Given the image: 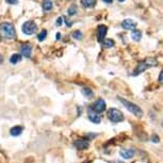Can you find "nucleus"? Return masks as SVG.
<instances>
[{"label": "nucleus", "instance_id": "nucleus-19", "mask_svg": "<svg viewBox=\"0 0 163 163\" xmlns=\"http://www.w3.org/2000/svg\"><path fill=\"white\" fill-rule=\"evenodd\" d=\"M77 10H78V8H77V5H72L70 8H68V10H67V14L70 16H74V15H76L77 14Z\"/></svg>", "mask_w": 163, "mask_h": 163}, {"label": "nucleus", "instance_id": "nucleus-13", "mask_svg": "<svg viewBox=\"0 0 163 163\" xmlns=\"http://www.w3.org/2000/svg\"><path fill=\"white\" fill-rule=\"evenodd\" d=\"M75 146L78 149H87L89 147V142L85 140H77V141H75Z\"/></svg>", "mask_w": 163, "mask_h": 163}, {"label": "nucleus", "instance_id": "nucleus-2", "mask_svg": "<svg viewBox=\"0 0 163 163\" xmlns=\"http://www.w3.org/2000/svg\"><path fill=\"white\" fill-rule=\"evenodd\" d=\"M118 99H120V101L124 104L125 108H127V110H128V111H130L132 114H134L135 116H138V117H141V116H143V110H142V109L140 108L138 104H133V102L128 101V100L125 99V98H123V97H118Z\"/></svg>", "mask_w": 163, "mask_h": 163}, {"label": "nucleus", "instance_id": "nucleus-17", "mask_svg": "<svg viewBox=\"0 0 163 163\" xmlns=\"http://www.w3.org/2000/svg\"><path fill=\"white\" fill-rule=\"evenodd\" d=\"M131 37H132L135 42H139L142 37V32L140 30H133L132 32H131Z\"/></svg>", "mask_w": 163, "mask_h": 163}, {"label": "nucleus", "instance_id": "nucleus-6", "mask_svg": "<svg viewBox=\"0 0 163 163\" xmlns=\"http://www.w3.org/2000/svg\"><path fill=\"white\" fill-rule=\"evenodd\" d=\"M108 32V28L104 25H99L97 27V39L99 43H102Z\"/></svg>", "mask_w": 163, "mask_h": 163}, {"label": "nucleus", "instance_id": "nucleus-4", "mask_svg": "<svg viewBox=\"0 0 163 163\" xmlns=\"http://www.w3.org/2000/svg\"><path fill=\"white\" fill-rule=\"evenodd\" d=\"M108 117L112 123H121L124 121V114L118 109L112 108L108 111Z\"/></svg>", "mask_w": 163, "mask_h": 163}, {"label": "nucleus", "instance_id": "nucleus-14", "mask_svg": "<svg viewBox=\"0 0 163 163\" xmlns=\"http://www.w3.org/2000/svg\"><path fill=\"white\" fill-rule=\"evenodd\" d=\"M81 5L85 9H89V8H94L97 3V0H80Z\"/></svg>", "mask_w": 163, "mask_h": 163}, {"label": "nucleus", "instance_id": "nucleus-8", "mask_svg": "<svg viewBox=\"0 0 163 163\" xmlns=\"http://www.w3.org/2000/svg\"><path fill=\"white\" fill-rule=\"evenodd\" d=\"M104 109H106V101L104 99H98L93 106V110L95 112H97V113L104 112Z\"/></svg>", "mask_w": 163, "mask_h": 163}, {"label": "nucleus", "instance_id": "nucleus-20", "mask_svg": "<svg viewBox=\"0 0 163 163\" xmlns=\"http://www.w3.org/2000/svg\"><path fill=\"white\" fill-rule=\"evenodd\" d=\"M46 36H47V30H42L37 35V39H39V42H43L46 39Z\"/></svg>", "mask_w": 163, "mask_h": 163}, {"label": "nucleus", "instance_id": "nucleus-29", "mask_svg": "<svg viewBox=\"0 0 163 163\" xmlns=\"http://www.w3.org/2000/svg\"><path fill=\"white\" fill-rule=\"evenodd\" d=\"M3 62V58H2V56H1V54H0V64L2 63Z\"/></svg>", "mask_w": 163, "mask_h": 163}, {"label": "nucleus", "instance_id": "nucleus-18", "mask_svg": "<svg viewBox=\"0 0 163 163\" xmlns=\"http://www.w3.org/2000/svg\"><path fill=\"white\" fill-rule=\"evenodd\" d=\"M102 46H104V48H111L114 46V42L110 39H104V42H102Z\"/></svg>", "mask_w": 163, "mask_h": 163}, {"label": "nucleus", "instance_id": "nucleus-16", "mask_svg": "<svg viewBox=\"0 0 163 163\" xmlns=\"http://www.w3.org/2000/svg\"><path fill=\"white\" fill-rule=\"evenodd\" d=\"M22 61V56L18 53H15V54H12L11 58H10V62L12 64H17L18 62Z\"/></svg>", "mask_w": 163, "mask_h": 163}, {"label": "nucleus", "instance_id": "nucleus-21", "mask_svg": "<svg viewBox=\"0 0 163 163\" xmlns=\"http://www.w3.org/2000/svg\"><path fill=\"white\" fill-rule=\"evenodd\" d=\"M82 94L85 97H92V96H93V92H92V90L89 89V87H84V89L82 90Z\"/></svg>", "mask_w": 163, "mask_h": 163}, {"label": "nucleus", "instance_id": "nucleus-9", "mask_svg": "<svg viewBox=\"0 0 163 163\" xmlns=\"http://www.w3.org/2000/svg\"><path fill=\"white\" fill-rule=\"evenodd\" d=\"M122 27L126 30H133V29L137 27V22L134 20L130 19V18H127V19H124L122 22Z\"/></svg>", "mask_w": 163, "mask_h": 163}, {"label": "nucleus", "instance_id": "nucleus-3", "mask_svg": "<svg viewBox=\"0 0 163 163\" xmlns=\"http://www.w3.org/2000/svg\"><path fill=\"white\" fill-rule=\"evenodd\" d=\"M157 64V61L154 59H148V60H145V61L143 62H140L139 64H138L137 68H135L134 70H133V76H138V75H140L141 73H143L144 70H146L147 68L151 67V66H155Z\"/></svg>", "mask_w": 163, "mask_h": 163}, {"label": "nucleus", "instance_id": "nucleus-5", "mask_svg": "<svg viewBox=\"0 0 163 163\" xmlns=\"http://www.w3.org/2000/svg\"><path fill=\"white\" fill-rule=\"evenodd\" d=\"M22 33L26 35H33L34 33H36L37 31V25L35 24L34 22L30 20V22H24L22 27Z\"/></svg>", "mask_w": 163, "mask_h": 163}, {"label": "nucleus", "instance_id": "nucleus-7", "mask_svg": "<svg viewBox=\"0 0 163 163\" xmlns=\"http://www.w3.org/2000/svg\"><path fill=\"white\" fill-rule=\"evenodd\" d=\"M87 116H89V120L91 121L92 123H94V124H99L100 121H101L99 114L94 111L93 109H90L89 111H87Z\"/></svg>", "mask_w": 163, "mask_h": 163}, {"label": "nucleus", "instance_id": "nucleus-27", "mask_svg": "<svg viewBox=\"0 0 163 163\" xmlns=\"http://www.w3.org/2000/svg\"><path fill=\"white\" fill-rule=\"evenodd\" d=\"M162 74H163V72H161L160 75H159V82L160 83H162Z\"/></svg>", "mask_w": 163, "mask_h": 163}, {"label": "nucleus", "instance_id": "nucleus-24", "mask_svg": "<svg viewBox=\"0 0 163 163\" xmlns=\"http://www.w3.org/2000/svg\"><path fill=\"white\" fill-rule=\"evenodd\" d=\"M63 20H65V22H66V26H67V27H72L73 26V22H70V20H68L66 17H63Z\"/></svg>", "mask_w": 163, "mask_h": 163}, {"label": "nucleus", "instance_id": "nucleus-23", "mask_svg": "<svg viewBox=\"0 0 163 163\" xmlns=\"http://www.w3.org/2000/svg\"><path fill=\"white\" fill-rule=\"evenodd\" d=\"M5 2L12 5H18V0H5Z\"/></svg>", "mask_w": 163, "mask_h": 163}, {"label": "nucleus", "instance_id": "nucleus-1", "mask_svg": "<svg viewBox=\"0 0 163 163\" xmlns=\"http://www.w3.org/2000/svg\"><path fill=\"white\" fill-rule=\"evenodd\" d=\"M0 36L5 39H13L16 37L15 27L11 22H3L0 25Z\"/></svg>", "mask_w": 163, "mask_h": 163}, {"label": "nucleus", "instance_id": "nucleus-10", "mask_svg": "<svg viewBox=\"0 0 163 163\" xmlns=\"http://www.w3.org/2000/svg\"><path fill=\"white\" fill-rule=\"evenodd\" d=\"M20 52H22V54L24 57L30 58L31 53H32V47H31V45H29V44H25V45H22V47H20Z\"/></svg>", "mask_w": 163, "mask_h": 163}, {"label": "nucleus", "instance_id": "nucleus-26", "mask_svg": "<svg viewBox=\"0 0 163 163\" xmlns=\"http://www.w3.org/2000/svg\"><path fill=\"white\" fill-rule=\"evenodd\" d=\"M104 3H108V5H111L112 2H113V0H102Z\"/></svg>", "mask_w": 163, "mask_h": 163}, {"label": "nucleus", "instance_id": "nucleus-22", "mask_svg": "<svg viewBox=\"0 0 163 163\" xmlns=\"http://www.w3.org/2000/svg\"><path fill=\"white\" fill-rule=\"evenodd\" d=\"M73 37H74L75 39L80 41V39H82V33H81L80 31H75V32L73 33Z\"/></svg>", "mask_w": 163, "mask_h": 163}, {"label": "nucleus", "instance_id": "nucleus-30", "mask_svg": "<svg viewBox=\"0 0 163 163\" xmlns=\"http://www.w3.org/2000/svg\"><path fill=\"white\" fill-rule=\"evenodd\" d=\"M60 37H61V34H60V33H58V34H57V39H60Z\"/></svg>", "mask_w": 163, "mask_h": 163}, {"label": "nucleus", "instance_id": "nucleus-12", "mask_svg": "<svg viewBox=\"0 0 163 163\" xmlns=\"http://www.w3.org/2000/svg\"><path fill=\"white\" fill-rule=\"evenodd\" d=\"M52 8H53V2L51 0H44L42 2V9H43L44 12H48L51 11Z\"/></svg>", "mask_w": 163, "mask_h": 163}, {"label": "nucleus", "instance_id": "nucleus-25", "mask_svg": "<svg viewBox=\"0 0 163 163\" xmlns=\"http://www.w3.org/2000/svg\"><path fill=\"white\" fill-rule=\"evenodd\" d=\"M62 20H63V17H59L57 19V27H60L62 25Z\"/></svg>", "mask_w": 163, "mask_h": 163}, {"label": "nucleus", "instance_id": "nucleus-11", "mask_svg": "<svg viewBox=\"0 0 163 163\" xmlns=\"http://www.w3.org/2000/svg\"><path fill=\"white\" fill-rule=\"evenodd\" d=\"M134 150L133 149H130V148H125V149H121L120 151V155L123 157L124 159H130L134 156Z\"/></svg>", "mask_w": 163, "mask_h": 163}, {"label": "nucleus", "instance_id": "nucleus-31", "mask_svg": "<svg viewBox=\"0 0 163 163\" xmlns=\"http://www.w3.org/2000/svg\"><path fill=\"white\" fill-rule=\"evenodd\" d=\"M118 1H120V2H125L126 0H118Z\"/></svg>", "mask_w": 163, "mask_h": 163}, {"label": "nucleus", "instance_id": "nucleus-15", "mask_svg": "<svg viewBox=\"0 0 163 163\" xmlns=\"http://www.w3.org/2000/svg\"><path fill=\"white\" fill-rule=\"evenodd\" d=\"M22 132V127L20 126H15L13 128H11V130H10V134L13 135V137H18V135H20Z\"/></svg>", "mask_w": 163, "mask_h": 163}, {"label": "nucleus", "instance_id": "nucleus-28", "mask_svg": "<svg viewBox=\"0 0 163 163\" xmlns=\"http://www.w3.org/2000/svg\"><path fill=\"white\" fill-rule=\"evenodd\" d=\"M109 163H124L123 161H112V162H109Z\"/></svg>", "mask_w": 163, "mask_h": 163}]
</instances>
